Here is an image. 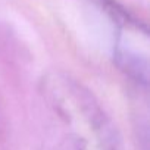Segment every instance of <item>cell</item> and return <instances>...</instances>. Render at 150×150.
Wrapping results in <instances>:
<instances>
[{
  "label": "cell",
  "instance_id": "obj_1",
  "mask_svg": "<svg viewBox=\"0 0 150 150\" xmlns=\"http://www.w3.org/2000/svg\"><path fill=\"white\" fill-rule=\"evenodd\" d=\"M41 94L49 113L43 150H121L115 125L81 84L50 74Z\"/></svg>",
  "mask_w": 150,
  "mask_h": 150
},
{
  "label": "cell",
  "instance_id": "obj_2",
  "mask_svg": "<svg viewBox=\"0 0 150 150\" xmlns=\"http://www.w3.org/2000/svg\"><path fill=\"white\" fill-rule=\"evenodd\" d=\"M116 15L118 40L115 44V59L119 68L138 83L147 84L149 78V37L147 31L135 24L125 13L112 9Z\"/></svg>",
  "mask_w": 150,
  "mask_h": 150
}]
</instances>
